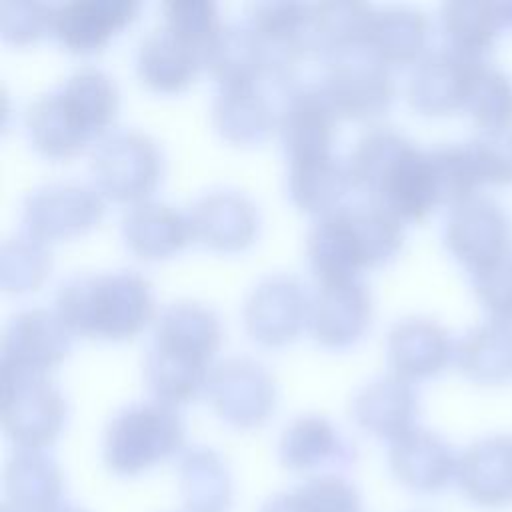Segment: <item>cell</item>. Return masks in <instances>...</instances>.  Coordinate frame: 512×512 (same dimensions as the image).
<instances>
[{
    "label": "cell",
    "mask_w": 512,
    "mask_h": 512,
    "mask_svg": "<svg viewBox=\"0 0 512 512\" xmlns=\"http://www.w3.org/2000/svg\"><path fill=\"white\" fill-rule=\"evenodd\" d=\"M354 186L398 220H420L440 204L428 148L392 126L366 128L348 158Z\"/></svg>",
    "instance_id": "6da1fadb"
},
{
    "label": "cell",
    "mask_w": 512,
    "mask_h": 512,
    "mask_svg": "<svg viewBox=\"0 0 512 512\" xmlns=\"http://www.w3.org/2000/svg\"><path fill=\"white\" fill-rule=\"evenodd\" d=\"M118 108L116 82L90 64L72 70L56 88L36 96L24 110V126L36 150L52 158L78 152L102 136Z\"/></svg>",
    "instance_id": "7a4b0ae2"
},
{
    "label": "cell",
    "mask_w": 512,
    "mask_h": 512,
    "mask_svg": "<svg viewBox=\"0 0 512 512\" xmlns=\"http://www.w3.org/2000/svg\"><path fill=\"white\" fill-rule=\"evenodd\" d=\"M402 220L376 204L338 206L306 232V256L320 280L354 278L364 266L390 260L402 246Z\"/></svg>",
    "instance_id": "3957f363"
},
{
    "label": "cell",
    "mask_w": 512,
    "mask_h": 512,
    "mask_svg": "<svg viewBox=\"0 0 512 512\" xmlns=\"http://www.w3.org/2000/svg\"><path fill=\"white\" fill-rule=\"evenodd\" d=\"M54 304L72 332L100 338L136 334L154 310L150 282L134 268L72 274L58 284Z\"/></svg>",
    "instance_id": "277c9868"
},
{
    "label": "cell",
    "mask_w": 512,
    "mask_h": 512,
    "mask_svg": "<svg viewBox=\"0 0 512 512\" xmlns=\"http://www.w3.org/2000/svg\"><path fill=\"white\" fill-rule=\"evenodd\" d=\"M184 442V426L174 406L144 400L122 406L108 420L102 458L110 472L136 476L174 456Z\"/></svg>",
    "instance_id": "5b68a950"
},
{
    "label": "cell",
    "mask_w": 512,
    "mask_h": 512,
    "mask_svg": "<svg viewBox=\"0 0 512 512\" xmlns=\"http://www.w3.org/2000/svg\"><path fill=\"white\" fill-rule=\"evenodd\" d=\"M2 428L20 450H42L60 434L66 400L46 374L0 366Z\"/></svg>",
    "instance_id": "8992f818"
},
{
    "label": "cell",
    "mask_w": 512,
    "mask_h": 512,
    "mask_svg": "<svg viewBox=\"0 0 512 512\" xmlns=\"http://www.w3.org/2000/svg\"><path fill=\"white\" fill-rule=\"evenodd\" d=\"M96 188L120 202H140L158 182L162 154L156 140L136 128L102 134L90 154Z\"/></svg>",
    "instance_id": "52a82bcc"
},
{
    "label": "cell",
    "mask_w": 512,
    "mask_h": 512,
    "mask_svg": "<svg viewBox=\"0 0 512 512\" xmlns=\"http://www.w3.org/2000/svg\"><path fill=\"white\" fill-rule=\"evenodd\" d=\"M442 236L450 254L472 274L512 256V218L492 196L474 194L450 206Z\"/></svg>",
    "instance_id": "ba28073f"
},
{
    "label": "cell",
    "mask_w": 512,
    "mask_h": 512,
    "mask_svg": "<svg viewBox=\"0 0 512 512\" xmlns=\"http://www.w3.org/2000/svg\"><path fill=\"white\" fill-rule=\"evenodd\" d=\"M322 62L324 74L318 84L338 116L370 118L392 102V74L368 46L338 52Z\"/></svg>",
    "instance_id": "9c48e42d"
},
{
    "label": "cell",
    "mask_w": 512,
    "mask_h": 512,
    "mask_svg": "<svg viewBox=\"0 0 512 512\" xmlns=\"http://www.w3.org/2000/svg\"><path fill=\"white\" fill-rule=\"evenodd\" d=\"M296 86L294 78L264 72L260 78L220 86L212 100V124L236 144H258L278 128L284 94Z\"/></svg>",
    "instance_id": "30bf717a"
},
{
    "label": "cell",
    "mask_w": 512,
    "mask_h": 512,
    "mask_svg": "<svg viewBox=\"0 0 512 512\" xmlns=\"http://www.w3.org/2000/svg\"><path fill=\"white\" fill-rule=\"evenodd\" d=\"M206 392L216 414L236 428L262 424L276 404L274 376L250 356L218 360L208 372Z\"/></svg>",
    "instance_id": "8fae6325"
},
{
    "label": "cell",
    "mask_w": 512,
    "mask_h": 512,
    "mask_svg": "<svg viewBox=\"0 0 512 512\" xmlns=\"http://www.w3.org/2000/svg\"><path fill=\"white\" fill-rule=\"evenodd\" d=\"M104 212L102 196L78 180H54L30 190L22 202V220L30 234L52 240L92 228Z\"/></svg>",
    "instance_id": "7c38bea8"
},
{
    "label": "cell",
    "mask_w": 512,
    "mask_h": 512,
    "mask_svg": "<svg viewBox=\"0 0 512 512\" xmlns=\"http://www.w3.org/2000/svg\"><path fill=\"white\" fill-rule=\"evenodd\" d=\"M72 330L56 310L32 306L8 318L0 340V366L46 374L72 344Z\"/></svg>",
    "instance_id": "4fadbf2b"
},
{
    "label": "cell",
    "mask_w": 512,
    "mask_h": 512,
    "mask_svg": "<svg viewBox=\"0 0 512 512\" xmlns=\"http://www.w3.org/2000/svg\"><path fill=\"white\" fill-rule=\"evenodd\" d=\"M310 294L300 278L276 272L262 278L246 296L242 318L248 334L264 344H282L308 322Z\"/></svg>",
    "instance_id": "5bb4252c"
},
{
    "label": "cell",
    "mask_w": 512,
    "mask_h": 512,
    "mask_svg": "<svg viewBox=\"0 0 512 512\" xmlns=\"http://www.w3.org/2000/svg\"><path fill=\"white\" fill-rule=\"evenodd\" d=\"M480 62L484 60L468 58L446 46L426 52L414 62L408 76L406 94L410 106L428 116H442L464 108Z\"/></svg>",
    "instance_id": "9a60e30c"
},
{
    "label": "cell",
    "mask_w": 512,
    "mask_h": 512,
    "mask_svg": "<svg viewBox=\"0 0 512 512\" xmlns=\"http://www.w3.org/2000/svg\"><path fill=\"white\" fill-rule=\"evenodd\" d=\"M456 482L474 506H512V436L492 434L468 444L458 454Z\"/></svg>",
    "instance_id": "2e32d148"
},
{
    "label": "cell",
    "mask_w": 512,
    "mask_h": 512,
    "mask_svg": "<svg viewBox=\"0 0 512 512\" xmlns=\"http://www.w3.org/2000/svg\"><path fill=\"white\" fill-rule=\"evenodd\" d=\"M388 466L410 492L438 494L456 478L458 456L440 434L414 426L390 442Z\"/></svg>",
    "instance_id": "e0dca14e"
},
{
    "label": "cell",
    "mask_w": 512,
    "mask_h": 512,
    "mask_svg": "<svg viewBox=\"0 0 512 512\" xmlns=\"http://www.w3.org/2000/svg\"><path fill=\"white\" fill-rule=\"evenodd\" d=\"M278 458L292 472L334 474L354 460V446L320 414H300L282 430Z\"/></svg>",
    "instance_id": "ac0fdd59"
},
{
    "label": "cell",
    "mask_w": 512,
    "mask_h": 512,
    "mask_svg": "<svg viewBox=\"0 0 512 512\" xmlns=\"http://www.w3.org/2000/svg\"><path fill=\"white\" fill-rule=\"evenodd\" d=\"M370 292L362 280H320L310 296L308 326L314 338L326 346L354 342L370 320Z\"/></svg>",
    "instance_id": "d6986e66"
},
{
    "label": "cell",
    "mask_w": 512,
    "mask_h": 512,
    "mask_svg": "<svg viewBox=\"0 0 512 512\" xmlns=\"http://www.w3.org/2000/svg\"><path fill=\"white\" fill-rule=\"evenodd\" d=\"M454 356L448 330L434 318L410 314L398 318L386 334V358L394 374L406 380L440 372Z\"/></svg>",
    "instance_id": "ffe728a7"
},
{
    "label": "cell",
    "mask_w": 512,
    "mask_h": 512,
    "mask_svg": "<svg viewBox=\"0 0 512 512\" xmlns=\"http://www.w3.org/2000/svg\"><path fill=\"white\" fill-rule=\"evenodd\" d=\"M350 414L362 430L392 442L414 428L418 392L410 380L394 372L380 374L354 392Z\"/></svg>",
    "instance_id": "44dd1931"
},
{
    "label": "cell",
    "mask_w": 512,
    "mask_h": 512,
    "mask_svg": "<svg viewBox=\"0 0 512 512\" xmlns=\"http://www.w3.org/2000/svg\"><path fill=\"white\" fill-rule=\"evenodd\" d=\"M336 110L320 84L292 86L282 102L278 130L290 160L332 152Z\"/></svg>",
    "instance_id": "7402d4cb"
},
{
    "label": "cell",
    "mask_w": 512,
    "mask_h": 512,
    "mask_svg": "<svg viewBox=\"0 0 512 512\" xmlns=\"http://www.w3.org/2000/svg\"><path fill=\"white\" fill-rule=\"evenodd\" d=\"M188 220L192 236L218 250H238L246 246L258 228L254 202L236 188H212L200 194Z\"/></svg>",
    "instance_id": "603a6c76"
},
{
    "label": "cell",
    "mask_w": 512,
    "mask_h": 512,
    "mask_svg": "<svg viewBox=\"0 0 512 512\" xmlns=\"http://www.w3.org/2000/svg\"><path fill=\"white\" fill-rule=\"evenodd\" d=\"M134 0H68L54 4L50 32L72 52H92L134 18Z\"/></svg>",
    "instance_id": "cb8c5ba5"
},
{
    "label": "cell",
    "mask_w": 512,
    "mask_h": 512,
    "mask_svg": "<svg viewBox=\"0 0 512 512\" xmlns=\"http://www.w3.org/2000/svg\"><path fill=\"white\" fill-rule=\"evenodd\" d=\"M220 334V318L210 306L180 298L158 312L152 344L160 350L206 364L220 344Z\"/></svg>",
    "instance_id": "d4e9b609"
},
{
    "label": "cell",
    "mask_w": 512,
    "mask_h": 512,
    "mask_svg": "<svg viewBox=\"0 0 512 512\" xmlns=\"http://www.w3.org/2000/svg\"><path fill=\"white\" fill-rule=\"evenodd\" d=\"M202 66V50L160 24L140 38L136 50L138 76L154 90L184 88Z\"/></svg>",
    "instance_id": "484cf974"
},
{
    "label": "cell",
    "mask_w": 512,
    "mask_h": 512,
    "mask_svg": "<svg viewBox=\"0 0 512 512\" xmlns=\"http://www.w3.org/2000/svg\"><path fill=\"white\" fill-rule=\"evenodd\" d=\"M120 230L130 250L142 258L168 256L192 236L188 214L162 200L134 202L124 210Z\"/></svg>",
    "instance_id": "4316f807"
},
{
    "label": "cell",
    "mask_w": 512,
    "mask_h": 512,
    "mask_svg": "<svg viewBox=\"0 0 512 512\" xmlns=\"http://www.w3.org/2000/svg\"><path fill=\"white\" fill-rule=\"evenodd\" d=\"M64 478L54 458L42 450H18L4 470L6 502L16 512H54Z\"/></svg>",
    "instance_id": "83f0119b"
},
{
    "label": "cell",
    "mask_w": 512,
    "mask_h": 512,
    "mask_svg": "<svg viewBox=\"0 0 512 512\" xmlns=\"http://www.w3.org/2000/svg\"><path fill=\"white\" fill-rule=\"evenodd\" d=\"M202 64L220 86L242 84L266 72V50L250 22H224L202 50Z\"/></svg>",
    "instance_id": "f1b7e54d"
},
{
    "label": "cell",
    "mask_w": 512,
    "mask_h": 512,
    "mask_svg": "<svg viewBox=\"0 0 512 512\" xmlns=\"http://www.w3.org/2000/svg\"><path fill=\"white\" fill-rule=\"evenodd\" d=\"M462 374L478 384H502L512 378V322L490 318L468 328L454 344Z\"/></svg>",
    "instance_id": "f546056e"
},
{
    "label": "cell",
    "mask_w": 512,
    "mask_h": 512,
    "mask_svg": "<svg viewBox=\"0 0 512 512\" xmlns=\"http://www.w3.org/2000/svg\"><path fill=\"white\" fill-rule=\"evenodd\" d=\"M354 186L348 160L326 152L294 158L288 166V194L296 206L326 214L340 206V200Z\"/></svg>",
    "instance_id": "4dcf8cb0"
},
{
    "label": "cell",
    "mask_w": 512,
    "mask_h": 512,
    "mask_svg": "<svg viewBox=\"0 0 512 512\" xmlns=\"http://www.w3.org/2000/svg\"><path fill=\"white\" fill-rule=\"evenodd\" d=\"M430 22L426 14L412 6L374 8L368 24L366 44L386 64H408L426 52Z\"/></svg>",
    "instance_id": "1f68e13d"
},
{
    "label": "cell",
    "mask_w": 512,
    "mask_h": 512,
    "mask_svg": "<svg viewBox=\"0 0 512 512\" xmlns=\"http://www.w3.org/2000/svg\"><path fill=\"white\" fill-rule=\"evenodd\" d=\"M178 488L186 512H228L232 504V478L218 452L192 446L178 462Z\"/></svg>",
    "instance_id": "d6a6232c"
},
{
    "label": "cell",
    "mask_w": 512,
    "mask_h": 512,
    "mask_svg": "<svg viewBox=\"0 0 512 512\" xmlns=\"http://www.w3.org/2000/svg\"><path fill=\"white\" fill-rule=\"evenodd\" d=\"M438 18L446 48L476 60H484V54L492 50L504 30L496 2L488 0L444 2Z\"/></svg>",
    "instance_id": "836d02e7"
},
{
    "label": "cell",
    "mask_w": 512,
    "mask_h": 512,
    "mask_svg": "<svg viewBox=\"0 0 512 512\" xmlns=\"http://www.w3.org/2000/svg\"><path fill=\"white\" fill-rule=\"evenodd\" d=\"M374 8L364 2L336 0L312 4L314 54L322 60L366 44L368 24Z\"/></svg>",
    "instance_id": "e575fe53"
},
{
    "label": "cell",
    "mask_w": 512,
    "mask_h": 512,
    "mask_svg": "<svg viewBox=\"0 0 512 512\" xmlns=\"http://www.w3.org/2000/svg\"><path fill=\"white\" fill-rule=\"evenodd\" d=\"M208 372L206 364L160 350L154 344L148 346L142 362V374L148 390L156 400L170 406L188 402L206 388Z\"/></svg>",
    "instance_id": "d590c367"
},
{
    "label": "cell",
    "mask_w": 512,
    "mask_h": 512,
    "mask_svg": "<svg viewBox=\"0 0 512 512\" xmlns=\"http://www.w3.org/2000/svg\"><path fill=\"white\" fill-rule=\"evenodd\" d=\"M464 108L480 126V130L512 126L510 74L498 66L480 62L474 72Z\"/></svg>",
    "instance_id": "8d00e7d4"
},
{
    "label": "cell",
    "mask_w": 512,
    "mask_h": 512,
    "mask_svg": "<svg viewBox=\"0 0 512 512\" xmlns=\"http://www.w3.org/2000/svg\"><path fill=\"white\" fill-rule=\"evenodd\" d=\"M50 268V252L42 238L34 234H16L0 248V284L4 290L36 288Z\"/></svg>",
    "instance_id": "74e56055"
},
{
    "label": "cell",
    "mask_w": 512,
    "mask_h": 512,
    "mask_svg": "<svg viewBox=\"0 0 512 512\" xmlns=\"http://www.w3.org/2000/svg\"><path fill=\"white\" fill-rule=\"evenodd\" d=\"M428 156L432 162L440 204L454 206L478 194L476 190L482 184L466 148V142L432 146L428 148Z\"/></svg>",
    "instance_id": "f35d334b"
},
{
    "label": "cell",
    "mask_w": 512,
    "mask_h": 512,
    "mask_svg": "<svg viewBox=\"0 0 512 512\" xmlns=\"http://www.w3.org/2000/svg\"><path fill=\"white\" fill-rule=\"evenodd\" d=\"M466 148L474 162L480 184H512V126L478 130Z\"/></svg>",
    "instance_id": "ab89813d"
},
{
    "label": "cell",
    "mask_w": 512,
    "mask_h": 512,
    "mask_svg": "<svg viewBox=\"0 0 512 512\" xmlns=\"http://www.w3.org/2000/svg\"><path fill=\"white\" fill-rule=\"evenodd\" d=\"M164 26L204 50L214 32L220 28L216 4L210 0H168L160 6Z\"/></svg>",
    "instance_id": "60d3db41"
},
{
    "label": "cell",
    "mask_w": 512,
    "mask_h": 512,
    "mask_svg": "<svg viewBox=\"0 0 512 512\" xmlns=\"http://www.w3.org/2000/svg\"><path fill=\"white\" fill-rule=\"evenodd\" d=\"M302 512H360L358 490L338 474L308 478L294 490Z\"/></svg>",
    "instance_id": "b9f144b4"
},
{
    "label": "cell",
    "mask_w": 512,
    "mask_h": 512,
    "mask_svg": "<svg viewBox=\"0 0 512 512\" xmlns=\"http://www.w3.org/2000/svg\"><path fill=\"white\" fill-rule=\"evenodd\" d=\"M52 4L8 0L0 4V32L14 44H26L52 28Z\"/></svg>",
    "instance_id": "7bdbcfd3"
},
{
    "label": "cell",
    "mask_w": 512,
    "mask_h": 512,
    "mask_svg": "<svg viewBox=\"0 0 512 512\" xmlns=\"http://www.w3.org/2000/svg\"><path fill=\"white\" fill-rule=\"evenodd\" d=\"M472 288L480 304L496 320L512 322V260L510 256L486 270L472 274Z\"/></svg>",
    "instance_id": "ee69618b"
},
{
    "label": "cell",
    "mask_w": 512,
    "mask_h": 512,
    "mask_svg": "<svg viewBox=\"0 0 512 512\" xmlns=\"http://www.w3.org/2000/svg\"><path fill=\"white\" fill-rule=\"evenodd\" d=\"M260 512H302L298 498L294 492H282L272 496L262 508Z\"/></svg>",
    "instance_id": "f6af8a7d"
},
{
    "label": "cell",
    "mask_w": 512,
    "mask_h": 512,
    "mask_svg": "<svg viewBox=\"0 0 512 512\" xmlns=\"http://www.w3.org/2000/svg\"><path fill=\"white\" fill-rule=\"evenodd\" d=\"M496 8H498V16H500L502 28L504 30H512V0L496 2Z\"/></svg>",
    "instance_id": "bcb514c9"
},
{
    "label": "cell",
    "mask_w": 512,
    "mask_h": 512,
    "mask_svg": "<svg viewBox=\"0 0 512 512\" xmlns=\"http://www.w3.org/2000/svg\"><path fill=\"white\" fill-rule=\"evenodd\" d=\"M54 512H86V510H80V508H58Z\"/></svg>",
    "instance_id": "7dc6e473"
},
{
    "label": "cell",
    "mask_w": 512,
    "mask_h": 512,
    "mask_svg": "<svg viewBox=\"0 0 512 512\" xmlns=\"http://www.w3.org/2000/svg\"><path fill=\"white\" fill-rule=\"evenodd\" d=\"M2 512H16V510H14V508H10L8 504H4V506H2Z\"/></svg>",
    "instance_id": "c3c4849f"
},
{
    "label": "cell",
    "mask_w": 512,
    "mask_h": 512,
    "mask_svg": "<svg viewBox=\"0 0 512 512\" xmlns=\"http://www.w3.org/2000/svg\"><path fill=\"white\" fill-rule=\"evenodd\" d=\"M510 260H512V256H510Z\"/></svg>",
    "instance_id": "681fc988"
}]
</instances>
